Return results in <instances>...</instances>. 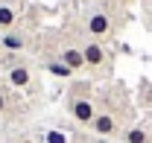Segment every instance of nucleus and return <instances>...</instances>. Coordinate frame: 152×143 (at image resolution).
<instances>
[{"instance_id":"obj_1","label":"nucleus","mask_w":152,"mask_h":143,"mask_svg":"<svg viewBox=\"0 0 152 143\" xmlns=\"http://www.w3.org/2000/svg\"><path fill=\"white\" fill-rule=\"evenodd\" d=\"M96 99L91 96V85L88 82H73L70 85V93H67V114L76 125H88L94 123L96 117Z\"/></svg>"},{"instance_id":"obj_2","label":"nucleus","mask_w":152,"mask_h":143,"mask_svg":"<svg viewBox=\"0 0 152 143\" xmlns=\"http://www.w3.org/2000/svg\"><path fill=\"white\" fill-rule=\"evenodd\" d=\"M114 29H117V23H114L111 12L105 6H88L82 12V35L85 38H94L102 44L114 35Z\"/></svg>"},{"instance_id":"obj_3","label":"nucleus","mask_w":152,"mask_h":143,"mask_svg":"<svg viewBox=\"0 0 152 143\" xmlns=\"http://www.w3.org/2000/svg\"><path fill=\"white\" fill-rule=\"evenodd\" d=\"M79 44H82V55H85V70L96 73V76L108 73L111 55H108V50H105V44H99V41H94V38H82Z\"/></svg>"},{"instance_id":"obj_4","label":"nucleus","mask_w":152,"mask_h":143,"mask_svg":"<svg viewBox=\"0 0 152 143\" xmlns=\"http://www.w3.org/2000/svg\"><path fill=\"white\" fill-rule=\"evenodd\" d=\"M6 82H9V88H29L32 85V67H29V61L26 58H20V55H9L6 58Z\"/></svg>"},{"instance_id":"obj_5","label":"nucleus","mask_w":152,"mask_h":143,"mask_svg":"<svg viewBox=\"0 0 152 143\" xmlns=\"http://www.w3.org/2000/svg\"><path fill=\"white\" fill-rule=\"evenodd\" d=\"M58 61H64L67 67L73 73H82L85 70V55H82V44L76 41V38H64V41H58L56 53H53Z\"/></svg>"},{"instance_id":"obj_6","label":"nucleus","mask_w":152,"mask_h":143,"mask_svg":"<svg viewBox=\"0 0 152 143\" xmlns=\"http://www.w3.org/2000/svg\"><path fill=\"white\" fill-rule=\"evenodd\" d=\"M91 131H94L96 137H117V134H123V123H120V117L114 111L99 108L94 123H91Z\"/></svg>"},{"instance_id":"obj_7","label":"nucleus","mask_w":152,"mask_h":143,"mask_svg":"<svg viewBox=\"0 0 152 143\" xmlns=\"http://www.w3.org/2000/svg\"><path fill=\"white\" fill-rule=\"evenodd\" d=\"M29 47V32L23 26H12L6 32H0V50L6 55H20Z\"/></svg>"},{"instance_id":"obj_8","label":"nucleus","mask_w":152,"mask_h":143,"mask_svg":"<svg viewBox=\"0 0 152 143\" xmlns=\"http://www.w3.org/2000/svg\"><path fill=\"white\" fill-rule=\"evenodd\" d=\"M20 20V0H0V32L18 26Z\"/></svg>"},{"instance_id":"obj_9","label":"nucleus","mask_w":152,"mask_h":143,"mask_svg":"<svg viewBox=\"0 0 152 143\" xmlns=\"http://www.w3.org/2000/svg\"><path fill=\"white\" fill-rule=\"evenodd\" d=\"M44 70L50 73V76H56V79H73V70L64 61H58L56 55H47L44 58Z\"/></svg>"},{"instance_id":"obj_10","label":"nucleus","mask_w":152,"mask_h":143,"mask_svg":"<svg viewBox=\"0 0 152 143\" xmlns=\"http://www.w3.org/2000/svg\"><path fill=\"white\" fill-rule=\"evenodd\" d=\"M120 137H123V143H152V134L146 125H129Z\"/></svg>"},{"instance_id":"obj_11","label":"nucleus","mask_w":152,"mask_h":143,"mask_svg":"<svg viewBox=\"0 0 152 143\" xmlns=\"http://www.w3.org/2000/svg\"><path fill=\"white\" fill-rule=\"evenodd\" d=\"M41 143H70V137L61 128H44L41 131Z\"/></svg>"},{"instance_id":"obj_12","label":"nucleus","mask_w":152,"mask_h":143,"mask_svg":"<svg viewBox=\"0 0 152 143\" xmlns=\"http://www.w3.org/2000/svg\"><path fill=\"white\" fill-rule=\"evenodd\" d=\"M6 114H9V93L0 88V120H3Z\"/></svg>"},{"instance_id":"obj_13","label":"nucleus","mask_w":152,"mask_h":143,"mask_svg":"<svg viewBox=\"0 0 152 143\" xmlns=\"http://www.w3.org/2000/svg\"><path fill=\"white\" fill-rule=\"evenodd\" d=\"M12 143H32V140H23V137H18V140H12Z\"/></svg>"},{"instance_id":"obj_14","label":"nucleus","mask_w":152,"mask_h":143,"mask_svg":"<svg viewBox=\"0 0 152 143\" xmlns=\"http://www.w3.org/2000/svg\"><path fill=\"white\" fill-rule=\"evenodd\" d=\"M0 58H3V50H0Z\"/></svg>"}]
</instances>
